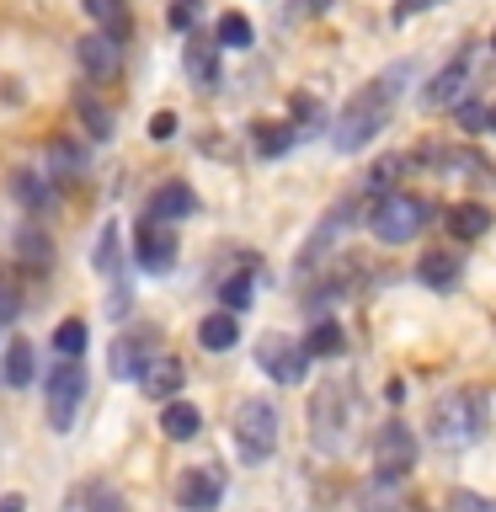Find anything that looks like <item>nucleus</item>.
Masks as SVG:
<instances>
[{
  "label": "nucleus",
  "instance_id": "9d476101",
  "mask_svg": "<svg viewBox=\"0 0 496 512\" xmlns=\"http://www.w3.org/2000/svg\"><path fill=\"white\" fill-rule=\"evenodd\" d=\"M176 496H182L187 512H214L219 496H224V470L219 464H198V470H187L176 480Z\"/></svg>",
  "mask_w": 496,
  "mask_h": 512
},
{
  "label": "nucleus",
  "instance_id": "7c9ffc66",
  "mask_svg": "<svg viewBox=\"0 0 496 512\" xmlns=\"http://www.w3.org/2000/svg\"><path fill=\"white\" fill-rule=\"evenodd\" d=\"M299 128H288V123H256V155H283L288 144H294Z\"/></svg>",
  "mask_w": 496,
  "mask_h": 512
},
{
  "label": "nucleus",
  "instance_id": "5701e85b",
  "mask_svg": "<svg viewBox=\"0 0 496 512\" xmlns=\"http://www.w3.org/2000/svg\"><path fill=\"white\" fill-rule=\"evenodd\" d=\"M75 118L86 123L91 139H112V112L102 107V96H96V91H75Z\"/></svg>",
  "mask_w": 496,
  "mask_h": 512
},
{
  "label": "nucleus",
  "instance_id": "393cba45",
  "mask_svg": "<svg viewBox=\"0 0 496 512\" xmlns=\"http://www.w3.org/2000/svg\"><path fill=\"white\" fill-rule=\"evenodd\" d=\"M86 11H91V22L107 32V38H128V6L123 0H86Z\"/></svg>",
  "mask_w": 496,
  "mask_h": 512
},
{
  "label": "nucleus",
  "instance_id": "c9c22d12",
  "mask_svg": "<svg viewBox=\"0 0 496 512\" xmlns=\"http://www.w3.org/2000/svg\"><path fill=\"white\" fill-rule=\"evenodd\" d=\"M459 128H464V134L486 128V107H480V102H459Z\"/></svg>",
  "mask_w": 496,
  "mask_h": 512
},
{
  "label": "nucleus",
  "instance_id": "412c9836",
  "mask_svg": "<svg viewBox=\"0 0 496 512\" xmlns=\"http://www.w3.org/2000/svg\"><path fill=\"white\" fill-rule=\"evenodd\" d=\"M198 342L208 352H230L240 342V326H235V315L230 310H214V315H203V326H198Z\"/></svg>",
  "mask_w": 496,
  "mask_h": 512
},
{
  "label": "nucleus",
  "instance_id": "cd10ccee",
  "mask_svg": "<svg viewBox=\"0 0 496 512\" xmlns=\"http://www.w3.org/2000/svg\"><path fill=\"white\" fill-rule=\"evenodd\" d=\"M251 288H256V267H240L235 278H224V288H219L224 310H230V315H240V310H251Z\"/></svg>",
  "mask_w": 496,
  "mask_h": 512
},
{
  "label": "nucleus",
  "instance_id": "39448f33",
  "mask_svg": "<svg viewBox=\"0 0 496 512\" xmlns=\"http://www.w3.org/2000/svg\"><path fill=\"white\" fill-rule=\"evenodd\" d=\"M235 448L246 459H267L272 448H278V411H272V400H240L235 411Z\"/></svg>",
  "mask_w": 496,
  "mask_h": 512
},
{
  "label": "nucleus",
  "instance_id": "f3484780",
  "mask_svg": "<svg viewBox=\"0 0 496 512\" xmlns=\"http://www.w3.org/2000/svg\"><path fill=\"white\" fill-rule=\"evenodd\" d=\"M150 358H155V352H150L144 336H118V342H112V374H118V379H139Z\"/></svg>",
  "mask_w": 496,
  "mask_h": 512
},
{
  "label": "nucleus",
  "instance_id": "f8f14e48",
  "mask_svg": "<svg viewBox=\"0 0 496 512\" xmlns=\"http://www.w3.org/2000/svg\"><path fill=\"white\" fill-rule=\"evenodd\" d=\"M198 214V192H192L187 182H166L150 192V219H166V224H182Z\"/></svg>",
  "mask_w": 496,
  "mask_h": 512
},
{
  "label": "nucleus",
  "instance_id": "473e14b6",
  "mask_svg": "<svg viewBox=\"0 0 496 512\" xmlns=\"http://www.w3.org/2000/svg\"><path fill=\"white\" fill-rule=\"evenodd\" d=\"M54 352L59 358H80V352H86V320H64V326L54 331Z\"/></svg>",
  "mask_w": 496,
  "mask_h": 512
},
{
  "label": "nucleus",
  "instance_id": "6e6552de",
  "mask_svg": "<svg viewBox=\"0 0 496 512\" xmlns=\"http://www.w3.org/2000/svg\"><path fill=\"white\" fill-rule=\"evenodd\" d=\"M256 363H262V374H272V384H299L310 358H304V347L294 342V336L267 331L262 342H256Z\"/></svg>",
  "mask_w": 496,
  "mask_h": 512
},
{
  "label": "nucleus",
  "instance_id": "aec40b11",
  "mask_svg": "<svg viewBox=\"0 0 496 512\" xmlns=\"http://www.w3.org/2000/svg\"><path fill=\"white\" fill-rule=\"evenodd\" d=\"M11 192H16V203H22L27 214H48V203H54V187L43 182V171H16Z\"/></svg>",
  "mask_w": 496,
  "mask_h": 512
},
{
  "label": "nucleus",
  "instance_id": "4c0bfd02",
  "mask_svg": "<svg viewBox=\"0 0 496 512\" xmlns=\"http://www.w3.org/2000/svg\"><path fill=\"white\" fill-rule=\"evenodd\" d=\"M427 6H438V0H400V6H395V22H411V16L427 11Z\"/></svg>",
  "mask_w": 496,
  "mask_h": 512
},
{
  "label": "nucleus",
  "instance_id": "a19ab883",
  "mask_svg": "<svg viewBox=\"0 0 496 512\" xmlns=\"http://www.w3.org/2000/svg\"><path fill=\"white\" fill-rule=\"evenodd\" d=\"M0 512H27L22 496H0Z\"/></svg>",
  "mask_w": 496,
  "mask_h": 512
},
{
  "label": "nucleus",
  "instance_id": "7ed1b4c3",
  "mask_svg": "<svg viewBox=\"0 0 496 512\" xmlns=\"http://www.w3.org/2000/svg\"><path fill=\"white\" fill-rule=\"evenodd\" d=\"M352 422H358V400H352L347 384L342 379L320 384L315 400H310V443L320 454H342L352 443Z\"/></svg>",
  "mask_w": 496,
  "mask_h": 512
},
{
  "label": "nucleus",
  "instance_id": "20e7f679",
  "mask_svg": "<svg viewBox=\"0 0 496 512\" xmlns=\"http://www.w3.org/2000/svg\"><path fill=\"white\" fill-rule=\"evenodd\" d=\"M432 219L427 198H411V192H384L368 214V230H374L384 246H406V240L422 235V224Z\"/></svg>",
  "mask_w": 496,
  "mask_h": 512
},
{
  "label": "nucleus",
  "instance_id": "a211bd4d",
  "mask_svg": "<svg viewBox=\"0 0 496 512\" xmlns=\"http://www.w3.org/2000/svg\"><path fill=\"white\" fill-rule=\"evenodd\" d=\"M32 374H38V358H32V342H22V336H16V342L6 347V358H0V379H6L11 390H27V384H32Z\"/></svg>",
  "mask_w": 496,
  "mask_h": 512
},
{
  "label": "nucleus",
  "instance_id": "c756f323",
  "mask_svg": "<svg viewBox=\"0 0 496 512\" xmlns=\"http://www.w3.org/2000/svg\"><path fill=\"white\" fill-rule=\"evenodd\" d=\"M395 486H400V480H368V486H363V512H411L395 496Z\"/></svg>",
  "mask_w": 496,
  "mask_h": 512
},
{
  "label": "nucleus",
  "instance_id": "1a4fd4ad",
  "mask_svg": "<svg viewBox=\"0 0 496 512\" xmlns=\"http://www.w3.org/2000/svg\"><path fill=\"white\" fill-rule=\"evenodd\" d=\"M134 262H139L144 272H171V262H176V230H171L166 219H150V214L139 219Z\"/></svg>",
  "mask_w": 496,
  "mask_h": 512
},
{
  "label": "nucleus",
  "instance_id": "2eb2a0df",
  "mask_svg": "<svg viewBox=\"0 0 496 512\" xmlns=\"http://www.w3.org/2000/svg\"><path fill=\"white\" fill-rule=\"evenodd\" d=\"M11 251H16V262H22L27 272H43V267H48V256H54V246H48V235L38 230V224H16Z\"/></svg>",
  "mask_w": 496,
  "mask_h": 512
},
{
  "label": "nucleus",
  "instance_id": "b1692460",
  "mask_svg": "<svg viewBox=\"0 0 496 512\" xmlns=\"http://www.w3.org/2000/svg\"><path fill=\"white\" fill-rule=\"evenodd\" d=\"M342 347H347V336H342L336 320H315L310 336H304V358H336Z\"/></svg>",
  "mask_w": 496,
  "mask_h": 512
},
{
  "label": "nucleus",
  "instance_id": "4468645a",
  "mask_svg": "<svg viewBox=\"0 0 496 512\" xmlns=\"http://www.w3.org/2000/svg\"><path fill=\"white\" fill-rule=\"evenodd\" d=\"M139 384H144V395H155V400H171L176 390H182V363L160 352V358H150V363H144Z\"/></svg>",
  "mask_w": 496,
  "mask_h": 512
},
{
  "label": "nucleus",
  "instance_id": "e433bc0d",
  "mask_svg": "<svg viewBox=\"0 0 496 512\" xmlns=\"http://www.w3.org/2000/svg\"><path fill=\"white\" fill-rule=\"evenodd\" d=\"M171 134H176V112H155V118H150V139L166 144Z\"/></svg>",
  "mask_w": 496,
  "mask_h": 512
},
{
  "label": "nucleus",
  "instance_id": "9b49d317",
  "mask_svg": "<svg viewBox=\"0 0 496 512\" xmlns=\"http://www.w3.org/2000/svg\"><path fill=\"white\" fill-rule=\"evenodd\" d=\"M75 54H80V70H86L91 80H112V75L123 70V43L107 38V32H91V38H80Z\"/></svg>",
  "mask_w": 496,
  "mask_h": 512
},
{
  "label": "nucleus",
  "instance_id": "6ab92c4d",
  "mask_svg": "<svg viewBox=\"0 0 496 512\" xmlns=\"http://www.w3.org/2000/svg\"><path fill=\"white\" fill-rule=\"evenodd\" d=\"M198 427H203V411H198V406H187V400H171V406L160 411V432H166L171 443L198 438Z\"/></svg>",
  "mask_w": 496,
  "mask_h": 512
},
{
  "label": "nucleus",
  "instance_id": "a878e982",
  "mask_svg": "<svg viewBox=\"0 0 496 512\" xmlns=\"http://www.w3.org/2000/svg\"><path fill=\"white\" fill-rule=\"evenodd\" d=\"M448 230H454L459 240H475V235L491 230V214L480 203H459V208H448Z\"/></svg>",
  "mask_w": 496,
  "mask_h": 512
},
{
  "label": "nucleus",
  "instance_id": "bb28decb",
  "mask_svg": "<svg viewBox=\"0 0 496 512\" xmlns=\"http://www.w3.org/2000/svg\"><path fill=\"white\" fill-rule=\"evenodd\" d=\"M187 75L198 80V86H214V80H219L214 43H203V38H187Z\"/></svg>",
  "mask_w": 496,
  "mask_h": 512
},
{
  "label": "nucleus",
  "instance_id": "dca6fc26",
  "mask_svg": "<svg viewBox=\"0 0 496 512\" xmlns=\"http://www.w3.org/2000/svg\"><path fill=\"white\" fill-rule=\"evenodd\" d=\"M459 272H464V256H454V251H427L422 262H416V278L427 288H454Z\"/></svg>",
  "mask_w": 496,
  "mask_h": 512
},
{
  "label": "nucleus",
  "instance_id": "c85d7f7f",
  "mask_svg": "<svg viewBox=\"0 0 496 512\" xmlns=\"http://www.w3.org/2000/svg\"><path fill=\"white\" fill-rule=\"evenodd\" d=\"M48 166H54V176H86V150L70 139H54L48 144Z\"/></svg>",
  "mask_w": 496,
  "mask_h": 512
},
{
  "label": "nucleus",
  "instance_id": "79ce46f5",
  "mask_svg": "<svg viewBox=\"0 0 496 512\" xmlns=\"http://www.w3.org/2000/svg\"><path fill=\"white\" fill-rule=\"evenodd\" d=\"M486 128H491V134H496V107H486Z\"/></svg>",
  "mask_w": 496,
  "mask_h": 512
},
{
  "label": "nucleus",
  "instance_id": "ddd939ff",
  "mask_svg": "<svg viewBox=\"0 0 496 512\" xmlns=\"http://www.w3.org/2000/svg\"><path fill=\"white\" fill-rule=\"evenodd\" d=\"M464 80H470V59L459 54L454 64H443V70L427 80L422 102H427V107H454V102H464Z\"/></svg>",
  "mask_w": 496,
  "mask_h": 512
},
{
  "label": "nucleus",
  "instance_id": "2f4dec72",
  "mask_svg": "<svg viewBox=\"0 0 496 512\" xmlns=\"http://www.w3.org/2000/svg\"><path fill=\"white\" fill-rule=\"evenodd\" d=\"M251 38H256V32H251V22L240 11L219 16V48H251Z\"/></svg>",
  "mask_w": 496,
  "mask_h": 512
},
{
  "label": "nucleus",
  "instance_id": "58836bf2",
  "mask_svg": "<svg viewBox=\"0 0 496 512\" xmlns=\"http://www.w3.org/2000/svg\"><path fill=\"white\" fill-rule=\"evenodd\" d=\"M64 512H91V486H80V491L70 496V507H64Z\"/></svg>",
  "mask_w": 496,
  "mask_h": 512
},
{
  "label": "nucleus",
  "instance_id": "ea45409f",
  "mask_svg": "<svg viewBox=\"0 0 496 512\" xmlns=\"http://www.w3.org/2000/svg\"><path fill=\"white\" fill-rule=\"evenodd\" d=\"M11 320H16V299L0 288V326H11Z\"/></svg>",
  "mask_w": 496,
  "mask_h": 512
},
{
  "label": "nucleus",
  "instance_id": "f257e3e1",
  "mask_svg": "<svg viewBox=\"0 0 496 512\" xmlns=\"http://www.w3.org/2000/svg\"><path fill=\"white\" fill-rule=\"evenodd\" d=\"M411 75V64H395V70H384L379 80H368V86L352 96V102L336 112V128H331V144L342 155H358L363 144L379 139V128L390 123V112L400 102V80Z\"/></svg>",
  "mask_w": 496,
  "mask_h": 512
},
{
  "label": "nucleus",
  "instance_id": "72a5a7b5",
  "mask_svg": "<svg viewBox=\"0 0 496 512\" xmlns=\"http://www.w3.org/2000/svg\"><path fill=\"white\" fill-rule=\"evenodd\" d=\"M448 512H496V502L480 491H448Z\"/></svg>",
  "mask_w": 496,
  "mask_h": 512
},
{
  "label": "nucleus",
  "instance_id": "f03ea898",
  "mask_svg": "<svg viewBox=\"0 0 496 512\" xmlns=\"http://www.w3.org/2000/svg\"><path fill=\"white\" fill-rule=\"evenodd\" d=\"M480 432H486V395H480V390L443 395L438 406H432V416H427V438L438 448H448V454L480 443Z\"/></svg>",
  "mask_w": 496,
  "mask_h": 512
},
{
  "label": "nucleus",
  "instance_id": "423d86ee",
  "mask_svg": "<svg viewBox=\"0 0 496 512\" xmlns=\"http://www.w3.org/2000/svg\"><path fill=\"white\" fill-rule=\"evenodd\" d=\"M80 395H86V374H80V363L59 358L54 374H48V427L70 432L75 427V411H80Z\"/></svg>",
  "mask_w": 496,
  "mask_h": 512
},
{
  "label": "nucleus",
  "instance_id": "0eeeda50",
  "mask_svg": "<svg viewBox=\"0 0 496 512\" xmlns=\"http://www.w3.org/2000/svg\"><path fill=\"white\" fill-rule=\"evenodd\" d=\"M416 464V432L406 422H384L374 438V480H406Z\"/></svg>",
  "mask_w": 496,
  "mask_h": 512
},
{
  "label": "nucleus",
  "instance_id": "f704fd0d",
  "mask_svg": "<svg viewBox=\"0 0 496 512\" xmlns=\"http://www.w3.org/2000/svg\"><path fill=\"white\" fill-rule=\"evenodd\" d=\"M198 11H203V0H171L166 22H171L176 32H192V22H198Z\"/></svg>",
  "mask_w": 496,
  "mask_h": 512
},
{
  "label": "nucleus",
  "instance_id": "4be33fe9",
  "mask_svg": "<svg viewBox=\"0 0 496 512\" xmlns=\"http://www.w3.org/2000/svg\"><path fill=\"white\" fill-rule=\"evenodd\" d=\"M96 272H102L107 283L123 278V240H118V224H102V235H96Z\"/></svg>",
  "mask_w": 496,
  "mask_h": 512
}]
</instances>
